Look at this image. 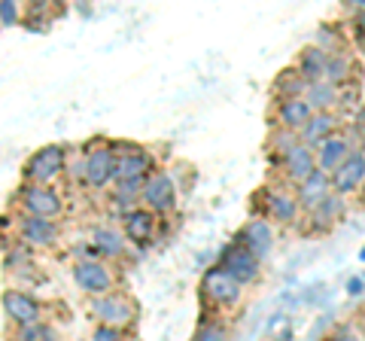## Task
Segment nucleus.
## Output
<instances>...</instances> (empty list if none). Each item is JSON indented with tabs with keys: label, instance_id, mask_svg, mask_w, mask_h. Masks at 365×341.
I'll list each match as a JSON object with an SVG mask.
<instances>
[{
	"label": "nucleus",
	"instance_id": "nucleus-1",
	"mask_svg": "<svg viewBox=\"0 0 365 341\" xmlns=\"http://www.w3.org/2000/svg\"><path fill=\"white\" fill-rule=\"evenodd\" d=\"M61 170H64V150L52 143V146L37 150V156H31L25 177L31 180V186H46V183H52L55 177H61Z\"/></svg>",
	"mask_w": 365,
	"mask_h": 341
},
{
	"label": "nucleus",
	"instance_id": "nucleus-2",
	"mask_svg": "<svg viewBox=\"0 0 365 341\" xmlns=\"http://www.w3.org/2000/svg\"><path fill=\"white\" fill-rule=\"evenodd\" d=\"M110 180L116 183V153L113 146H95L86 158V183L91 189H104Z\"/></svg>",
	"mask_w": 365,
	"mask_h": 341
},
{
	"label": "nucleus",
	"instance_id": "nucleus-3",
	"mask_svg": "<svg viewBox=\"0 0 365 341\" xmlns=\"http://www.w3.org/2000/svg\"><path fill=\"white\" fill-rule=\"evenodd\" d=\"M140 198L146 204V210H153V213H165V210L174 208V204H177V192H174V180H170V174L146 177Z\"/></svg>",
	"mask_w": 365,
	"mask_h": 341
},
{
	"label": "nucleus",
	"instance_id": "nucleus-4",
	"mask_svg": "<svg viewBox=\"0 0 365 341\" xmlns=\"http://www.w3.org/2000/svg\"><path fill=\"white\" fill-rule=\"evenodd\" d=\"M4 308H6V314L13 317L19 326H25V329L28 326H40V317H43L40 302L34 299V295H28V292L6 290L4 292Z\"/></svg>",
	"mask_w": 365,
	"mask_h": 341
},
{
	"label": "nucleus",
	"instance_id": "nucleus-5",
	"mask_svg": "<svg viewBox=\"0 0 365 341\" xmlns=\"http://www.w3.org/2000/svg\"><path fill=\"white\" fill-rule=\"evenodd\" d=\"M204 295L216 305H235L241 295V283H237L225 268H210L204 275Z\"/></svg>",
	"mask_w": 365,
	"mask_h": 341
},
{
	"label": "nucleus",
	"instance_id": "nucleus-6",
	"mask_svg": "<svg viewBox=\"0 0 365 341\" xmlns=\"http://www.w3.org/2000/svg\"><path fill=\"white\" fill-rule=\"evenodd\" d=\"M21 204H25L28 217L52 220V217L61 213V198L55 195L49 186H25V192H21Z\"/></svg>",
	"mask_w": 365,
	"mask_h": 341
},
{
	"label": "nucleus",
	"instance_id": "nucleus-7",
	"mask_svg": "<svg viewBox=\"0 0 365 341\" xmlns=\"http://www.w3.org/2000/svg\"><path fill=\"white\" fill-rule=\"evenodd\" d=\"M222 268H225L237 283H250V280H256V275H259V256L250 253V250H247L241 241H237V247L225 250Z\"/></svg>",
	"mask_w": 365,
	"mask_h": 341
},
{
	"label": "nucleus",
	"instance_id": "nucleus-8",
	"mask_svg": "<svg viewBox=\"0 0 365 341\" xmlns=\"http://www.w3.org/2000/svg\"><path fill=\"white\" fill-rule=\"evenodd\" d=\"M91 311H95L98 320H104V326H116V329L134 320V308L122 295H98L91 302Z\"/></svg>",
	"mask_w": 365,
	"mask_h": 341
},
{
	"label": "nucleus",
	"instance_id": "nucleus-9",
	"mask_svg": "<svg viewBox=\"0 0 365 341\" xmlns=\"http://www.w3.org/2000/svg\"><path fill=\"white\" fill-rule=\"evenodd\" d=\"M73 278H76V287L91 295H104L113 287V271L101 263H79L73 268Z\"/></svg>",
	"mask_w": 365,
	"mask_h": 341
},
{
	"label": "nucleus",
	"instance_id": "nucleus-10",
	"mask_svg": "<svg viewBox=\"0 0 365 341\" xmlns=\"http://www.w3.org/2000/svg\"><path fill=\"white\" fill-rule=\"evenodd\" d=\"M347 158H350L347 138H338V134H332L329 141H323L317 146V168L323 170V174H329V177H332L335 170L347 162Z\"/></svg>",
	"mask_w": 365,
	"mask_h": 341
},
{
	"label": "nucleus",
	"instance_id": "nucleus-11",
	"mask_svg": "<svg viewBox=\"0 0 365 341\" xmlns=\"http://www.w3.org/2000/svg\"><path fill=\"white\" fill-rule=\"evenodd\" d=\"M329 183H332V177L323 174V170H314L311 177L304 180V183H299V208L304 210H317L319 204H323L332 192H329Z\"/></svg>",
	"mask_w": 365,
	"mask_h": 341
},
{
	"label": "nucleus",
	"instance_id": "nucleus-12",
	"mask_svg": "<svg viewBox=\"0 0 365 341\" xmlns=\"http://www.w3.org/2000/svg\"><path fill=\"white\" fill-rule=\"evenodd\" d=\"M283 168H287V174L292 177V180H299V183H304L307 177L317 170V153L311 150L307 143H295L292 150L283 156Z\"/></svg>",
	"mask_w": 365,
	"mask_h": 341
},
{
	"label": "nucleus",
	"instance_id": "nucleus-13",
	"mask_svg": "<svg viewBox=\"0 0 365 341\" xmlns=\"http://www.w3.org/2000/svg\"><path fill=\"white\" fill-rule=\"evenodd\" d=\"M365 180V153H350V158L332 174L335 192H353Z\"/></svg>",
	"mask_w": 365,
	"mask_h": 341
},
{
	"label": "nucleus",
	"instance_id": "nucleus-14",
	"mask_svg": "<svg viewBox=\"0 0 365 341\" xmlns=\"http://www.w3.org/2000/svg\"><path fill=\"white\" fill-rule=\"evenodd\" d=\"M314 119V107L307 98H283L280 104V122L287 131H304V125Z\"/></svg>",
	"mask_w": 365,
	"mask_h": 341
},
{
	"label": "nucleus",
	"instance_id": "nucleus-15",
	"mask_svg": "<svg viewBox=\"0 0 365 341\" xmlns=\"http://www.w3.org/2000/svg\"><path fill=\"white\" fill-rule=\"evenodd\" d=\"M21 238L34 247H49L55 244L58 238V229H55L52 220H43V217H25L21 220Z\"/></svg>",
	"mask_w": 365,
	"mask_h": 341
},
{
	"label": "nucleus",
	"instance_id": "nucleus-16",
	"mask_svg": "<svg viewBox=\"0 0 365 341\" xmlns=\"http://www.w3.org/2000/svg\"><path fill=\"white\" fill-rule=\"evenodd\" d=\"M125 235L134 244H150L155 235V213L153 210H131L125 217Z\"/></svg>",
	"mask_w": 365,
	"mask_h": 341
},
{
	"label": "nucleus",
	"instance_id": "nucleus-17",
	"mask_svg": "<svg viewBox=\"0 0 365 341\" xmlns=\"http://www.w3.org/2000/svg\"><path fill=\"white\" fill-rule=\"evenodd\" d=\"M250 253H256V256H265L268 250H271V244H274V235H271V229H268V223H262V220H256V223H250L247 229H244V235L237 238Z\"/></svg>",
	"mask_w": 365,
	"mask_h": 341
},
{
	"label": "nucleus",
	"instance_id": "nucleus-18",
	"mask_svg": "<svg viewBox=\"0 0 365 341\" xmlns=\"http://www.w3.org/2000/svg\"><path fill=\"white\" fill-rule=\"evenodd\" d=\"M326 64H329V55L323 49H304L302 52V58H299V67H302V76H304V83L307 86H314V83H323L326 79Z\"/></svg>",
	"mask_w": 365,
	"mask_h": 341
},
{
	"label": "nucleus",
	"instance_id": "nucleus-19",
	"mask_svg": "<svg viewBox=\"0 0 365 341\" xmlns=\"http://www.w3.org/2000/svg\"><path fill=\"white\" fill-rule=\"evenodd\" d=\"M146 170H150V158L140 150L116 156V180H143Z\"/></svg>",
	"mask_w": 365,
	"mask_h": 341
},
{
	"label": "nucleus",
	"instance_id": "nucleus-20",
	"mask_svg": "<svg viewBox=\"0 0 365 341\" xmlns=\"http://www.w3.org/2000/svg\"><path fill=\"white\" fill-rule=\"evenodd\" d=\"M332 128H335V116H329V113H314V119L304 125V131H302V143H307V146H319L323 141H329L332 138Z\"/></svg>",
	"mask_w": 365,
	"mask_h": 341
},
{
	"label": "nucleus",
	"instance_id": "nucleus-21",
	"mask_svg": "<svg viewBox=\"0 0 365 341\" xmlns=\"http://www.w3.org/2000/svg\"><path fill=\"white\" fill-rule=\"evenodd\" d=\"M268 208H271V217H277L280 223H292L299 217V198L287 195V192H271Z\"/></svg>",
	"mask_w": 365,
	"mask_h": 341
},
{
	"label": "nucleus",
	"instance_id": "nucleus-22",
	"mask_svg": "<svg viewBox=\"0 0 365 341\" xmlns=\"http://www.w3.org/2000/svg\"><path fill=\"white\" fill-rule=\"evenodd\" d=\"M335 98H338V92H335V86L332 83H314V86H307V104L311 107H329V104H335Z\"/></svg>",
	"mask_w": 365,
	"mask_h": 341
},
{
	"label": "nucleus",
	"instance_id": "nucleus-23",
	"mask_svg": "<svg viewBox=\"0 0 365 341\" xmlns=\"http://www.w3.org/2000/svg\"><path fill=\"white\" fill-rule=\"evenodd\" d=\"M311 213H314V220H317V223H323V225H326V223H335L341 213H344V201L338 198V192H332V195H329V198L319 204L317 210H311Z\"/></svg>",
	"mask_w": 365,
	"mask_h": 341
},
{
	"label": "nucleus",
	"instance_id": "nucleus-24",
	"mask_svg": "<svg viewBox=\"0 0 365 341\" xmlns=\"http://www.w3.org/2000/svg\"><path fill=\"white\" fill-rule=\"evenodd\" d=\"M95 247L107 256H119L122 253V235L113 232V229H98L95 232Z\"/></svg>",
	"mask_w": 365,
	"mask_h": 341
},
{
	"label": "nucleus",
	"instance_id": "nucleus-25",
	"mask_svg": "<svg viewBox=\"0 0 365 341\" xmlns=\"http://www.w3.org/2000/svg\"><path fill=\"white\" fill-rule=\"evenodd\" d=\"M277 88L287 98H304V88H307V83H304V76L302 73H283V79L277 83Z\"/></svg>",
	"mask_w": 365,
	"mask_h": 341
},
{
	"label": "nucleus",
	"instance_id": "nucleus-26",
	"mask_svg": "<svg viewBox=\"0 0 365 341\" xmlns=\"http://www.w3.org/2000/svg\"><path fill=\"white\" fill-rule=\"evenodd\" d=\"M143 183H146V180H116V201L128 204L137 195H143Z\"/></svg>",
	"mask_w": 365,
	"mask_h": 341
},
{
	"label": "nucleus",
	"instance_id": "nucleus-27",
	"mask_svg": "<svg viewBox=\"0 0 365 341\" xmlns=\"http://www.w3.org/2000/svg\"><path fill=\"white\" fill-rule=\"evenodd\" d=\"M347 73V61L344 58H329L326 64V83H341Z\"/></svg>",
	"mask_w": 365,
	"mask_h": 341
},
{
	"label": "nucleus",
	"instance_id": "nucleus-28",
	"mask_svg": "<svg viewBox=\"0 0 365 341\" xmlns=\"http://www.w3.org/2000/svg\"><path fill=\"white\" fill-rule=\"evenodd\" d=\"M192 341H225V332H222V326L207 323V326H201V329H198V335L192 338Z\"/></svg>",
	"mask_w": 365,
	"mask_h": 341
},
{
	"label": "nucleus",
	"instance_id": "nucleus-29",
	"mask_svg": "<svg viewBox=\"0 0 365 341\" xmlns=\"http://www.w3.org/2000/svg\"><path fill=\"white\" fill-rule=\"evenodd\" d=\"M91 341H122V332L116 326H104V323H101L95 329V335H91Z\"/></svg>",
	"mask_w": 365,
	"mask_h": 341
},
{
	"label": "nucleus",
	"instance_id": "nucleus-30",
	"mask_svg": "<svg viewBox=\"0 0 365 341\" xmlns=\"http://www.w3.org/2000/svg\"><path fill=\"white\" fill-rule=\"evenodd\" d=\"M16 19H19V9L13 4H0V21H4V25H13Z\"/></svg>",
	"mask_w": 365,
	"mask_h": 341
},
{
	"label": "nucleus",
	"instance_id": "nucleus-31",
	"mask_svg": "<svg viewBox=\"0 0 365 341\" xmlns=\"http://www.w3.org/2000/svg\"><path fill=\"white\" fill-rule=\"evenodd\" d=\"M347 290H350V292H359V290H362V280H350Z\"/></svg>",
	"mask_w": 365,
	"mask_h": 341
},
{
	"label": "nucleus",
	"instance_id": "nucleus-32",
	"mask_svg": "<svg viewBox=\"0 0 365 341\" xmlns=\"http://www.w3.org/2000/svg\"><path fill=\"white\" fill-rule=\"evenodd\" d=\"M362 259H365V250H362Z\"/></svg>",
	"mask_w": 365,
	"mask_h": 341
},
{
	"label": "nucleus",
	"instance_id": "nucleus-33",
	"mask_svg": "<svg viewBox=\"0 0 365 341\" xmlns=\"http://www.w3.org/2000/svg\"><path fill=\"white\" fill-rule=\"evenodd\" d=\"M16 341H25V338H16Z\"/></svg>",
	"mask_w": 365,
	"mask_h": 341
}]
</instances>
